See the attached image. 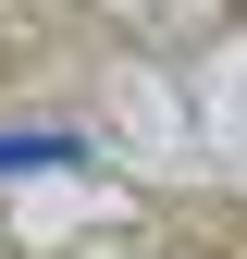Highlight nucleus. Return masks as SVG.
I'll list each match as a JSON object with an SVG mask.
<instances>
[{
    "label": "nucleus",
    "instance_id": "nucleus-1",
    "mask_svg": "<svg viewBox=\"0 0 247 259\" xmlns=\"http://www.w3.org/2000/svg\"><path fill=\"white\" fill-rule=\"evenodd\" d=\"M13 160H62V136H0V173H13Z\"/></svg>",
    "mask_w": 247,
    "mask_h": 259
}]
</instances>
